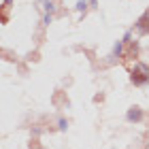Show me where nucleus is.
Instances as JSON below:
<instances>
[{"label":"nucleus","instance_id":"f257e3e1","mask_svg":"<svg viewBox=\"0 0 149 149\" xmlns=\"http://www.w3.org/2000/svg\"><path fill=\"white\" fill-rule=\"evenodd\" d=\"M130 79H132L134 85H145L147 81H149V70H147V66H136V68L130 72Z\"/></svg>","mask_w":149,"mask_h":149},{"label":"nucleus","instance_id":"f03ea898","mask_svg":"<svg viewBox=\"0 0 149 149\" xmlns=\"http://www.w3.org/2000/svg\"><path fill=\"white\" fill-rule=\"evenodd\" d=\"M136 56H139V47H136V43H132V40H126V51L121 53V58L124 60H136Z\"/></svg>","mask_w":149,"mask_h":149},{"label":"nucleus","instance_id":"7ed1b4c3","mask_svg":"<svg viewBox=\"0 0 149 149\" xmlns=\"http://www.w3.org/2000/svg\"><path fill=\"white\" fill-rule=\"evenodd\" d=\"M136 30L141 32V34H147V32H149V9L139 17V22H136Z\"/></svg>","mask_w":149,"mask_h":149},{"label":"nucleus","instance_id":"20e7f679","mask_svg":"<svg viewBox=\"0 0 149 149\" xmlns=\"http://www.w3.org/2000/svg\"><path fill=\"white\" fill-rule=\"evenodd\" d=\"M128 119H141V109H139V107H132V109H130Z\"/></svg>","mask_w":149,"mask_h":149}]
</instances>
